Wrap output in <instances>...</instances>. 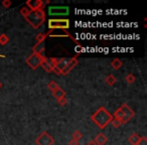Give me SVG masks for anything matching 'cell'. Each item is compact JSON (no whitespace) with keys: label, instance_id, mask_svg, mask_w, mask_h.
<instances>
[{"label":"cell","instance_id":"obj_1","mask_svg":"<svg viewBox=\"0 0 147 145\" xmlns=\"http://www.w3.org/2000/svg\"><path fill=\"white\" fill-rule=\"evenodd\" d=\"M91 119H92V121L99 127V128L104 129L105 127L108 126L111 121H112L113 115H111L106 108L100 107V108L91 116Z\"/></svg>","mask_w":147,"mask_h":145},{"label":"cell","instance_id":"obj_2","mask_svg":"<svg viewBox=\"0 0 147 145\" xmlns=\"http://www.w3.org/2000/svg\"><path fill=\"white\" fill-rule=\"evenodd\" d=\"M24 19L28 22V24H30L31 27L37 29L45 21V13L43 10H31L24 17Z\"/></svg>","mask_w":147,"mask_h":145},{"label":"cell","instance_id":"obj_3","mask_svg":"<svg viewBox=\"0 0 147 145\" xmlns=\"http://www.w3.org/2000/svg\"><path fill=\"white\" fill-rule=\"evenodd\" d=\"M45 35L47 36H51V37H69L74 42H76V45H80L78 40H77L71 33L69 32L67 30L65 29H49L47 32H45Z\"/></svg>","mask_w":147,"mask_h":145},{"label":"cell","instance_id":"obj_4","mask_svg":"<svg viewBox=\"0 0 147 145\" xmlns=\"http://www.w3.org/2000/svg\"><path fill=\"white\" fill-rule=\"evenodd\" d=\"M49 29H67L69 28V20L67 18L63 19H49Z\"/></svg>","mask_w":147,"mask_h":145},{"label":"cell","instance_id":"obj_5","mask_svg":"<svg viewBox=\"0 0 147 145\" xmlns=\"http://www.w3.org/2000/svg\"><path fill=\"white\" fill-rule=\"evenodd\" d=\"M45 57L43 55H37V53H31L28 57L26 59L25 63L26 65H28L32 69H36L38 67H40V65L42 63V61L45 59Z\"/></svg>","mask_w":147,"mask_h":145},{"label":"cell","instance_id":"obj_6","mask_svg":"<svg viewBox=\"0 0 147 145\" xmlns=\"http://www.w3.org/2000/svg\"><path fill=\"white\" fill-rule=\"evenodd\" d=\"M35 143H36V145H53L55 139L47 131H45L35 139Z\"/></svg>","mask_w":147,"mask_h":145},{"label":"cell","instance_id":"obj_7","mask_svg":"<svg viewBox=\"0 0 147 145\" xmlns=\"http://www.w3.org/2000/svg\"><path fill=\"white\" fill-rule=\"evenodd\" d=\"M59 59H55V57H45V59L42 61V63L40 65V67L45 69L47 73H53V69L57 65Z\"/></svg>","mask_w":147,"mask_h":145},{"label":"cell","instance_id":"obj_8","mask_svg":"<svg viewBox=\"0 0 147 145\" xmlns=\"http://www.w3.org/2000/svg\"><path fill=\"white\" fill-rule=\"evenodd\" d=\"M121 108H122L123 112H124V117H123L122 121H121V124H127L135 116V112L127 104H122Z\"/></svg>","mask_w":147,"mask_h":145},{"label":"cell","instance_id":"obj_9","mask_svg":"<svg viewBox=\"0 0 147 145\" xmlns=\"http://www.w3.org/2000/svg\"><path fill=\"white\" fill-rule=\"evenodd\" d=\"M69 11L67 6H53L49 8V15H67Z\"/></svg>","mask_w":147,"mask_h":145},{"label":"cell","instance_id":"obj_10","mask_svg":"<svg viewBox=\"0 0 147 145\" xmlns=\"http://www.w3.org/2000/svg\"><path fill=\"white\" fill-rule=\"evenodd\" d=\"M26 6L30 10H43L45 2L42 0H28L26 2Z\"/></svg>","mask_w":147,"mask_h":145},{"label":"cell","instance_id":"obj_11","mask_svg":"<svg viewBox=\"0 0 147 145\" xmlns=\"http://www.w3.org/2000/svg\"><path fill=\"white\" fill-rule=\"evenodd\" d=\"M78 63H79V61H78V59H77V57H71V59H69V61L67 63V65H65V69L61 71V75H63V76H67V75L69 74V71H71V69H74V67H76Z\"/></svg>","mask_w":147,"mask_h":145},{"label":"cell","instance_id":"obj_12","mask_svg":"<svg viewBox=\"0 0 147 145\" xmlns=\"http://www.w3.org/2000/svg\"><path fill=\"white\" fill-rule=\"evenodd\" d=\"M107 141H108V138H107V136L104 133H99L94 139V142L97 145H105L107 143Z\"/></svg>","mask_w":147,"mask_h":145},{"label":"cell","instance_id":"obj_13","mask_svg":"<svg viewBox=\"0 0 147 145\" xmlns=\"http://www.w3.org/2000/svg\"><path fill=\"white\" fill-rule=\"evenodd\" d=\"M45 41L37 42L36 45H33L32 47V53H37V55H42L45 51Z\"/></svg>","mask_w":147,"mask_h":145},{"label":"cell","instance_id":"obj_14","mask_svg":"<svg viewBox=\"0 0 147 145\" xmlns=\"http://www.w3.org/2000/svg\"><path fill=\"white\" fill-rule=\"evenodd\" d=\"M140 140V136H139L137 133H133L132 135L128 137V141L129 143H131V145H137V143Z\"/></svg>","mask_w":147,"mask_h":145},{"label":"cell","instance_id":"obj_15","mask_svg":"<svg viewBox=\"0 0 147 145\" xmlns=\"http://www.w3.org/2000/svg\"><path fill=\"white\" fill-rule=\"evenodd\" d=\"M53 96L57 100V99H61V98H63V97H65V92L61 88V87H59L55 92H53Z\"/></svg>","mask_w":147,"mask_h":145},{"label":"cell","instance_id":"obj_16","mask_svg":"<svg viewBox=\"0 0 147 145\" xmlns=\"http://www.w3.org/2000/svg\"><path fill=\"white\" fill-rule=\"evenodd\" d=\"M123 117H124V112H123L122 108L120 107V108H118L116 111H115L114 115H113V118L117 119V120H119L121 122V121H122V119H123Z\"/></svg>","mask_w":147,"mask_h":145},{"label":"cell","instance_id":"obj_17","mask_svg":"<svg viewBox=\"0 0 147 145\" xmlns=\"http://www.w3.org/2000/svg\"><path fill=\"white\" fill-rule=\"evenodd\" d=\"M105 82H106V84L109 85V86H114L117 82V79H116V77L113 76V75H109L106 78V80H105Z\"/></svg>","mask_w":147,"mask_h":145},{"label":"cell","instance_id":"obj_18","mask_svg":"<svg viewBox=\"0 0 147 145\" xmlns=\"http://www.w3.org/2000/svg\"><path fill=\"white\" fill-rule=\"evenodd\" d=\"M111 65H112L113 69H119L123 65V63L119 59H113V61H112V63H111Z\"/></svg>","mask_w":147,"mask_h":145},{"label":"cell","instance_id":"obj_19","mask_svg":"<svg viewBox=\"0 0 147 145\" xmlns=\"http://www.w3.org/2000/svg\"><path fill=\"white\" fill-rule=\"evenodd\" d=\"M59 88V85L57 84V83L55 82V81H51V82L47 84V89H49V91H51V93L55 92L57 89Z\"/></svg>","mask_w":147,"mask_h":145},{"label":"cell","instance_id":"obj_20","mask_svg":"<svg viewBox=\"0 0 147 145\" xmlns=\"http://www.w3.org/2000/svg\"><path fill=\"white\" fill-rule=\"evenodd\" d=\"M9 41V38L8 36H7L6 34H4V33H2V34L0 35V45H7Z\"/></svg>","mask_w":147,"mask_h":145},{"label":"cell","instance_id":"obj_21","mask_svg":"<svg viewBox=\"0 0 147 145\" xmlns=\"http://www.w3.org/2000/svg\"><path fill=\"white\" fill-rule=\"evenodd\" d=\"M135 80H136V79H135V76L133 74H129V75H127L126 76V78H125V81H126L127 83H128V84H133V83L135 82Z\"/></svg>","mask_w":147,"mask_h":145},{"label":"cell","instance_id":"obj_22","mask_svg":"<svg viewBox=\"0 0 147 145\" xmlns=\"http://www.w3.org/2000/svg\"><path fill=\"white\" fill-rule=\"evenodd\" d=\"M82 137H83V134L79 130L75 131V132L73 133V139H74V140L79 141L80 139H82Z\"/></svg>","mask_w":147,"mask_h":145},{"label":"cell","instance_id":"obj_23","mask_svg":"<svg viewBox=\"0 0 147 145\" xmlns=\"http://www.w3.org/2000/svg\"><path fill=\"white\" fill-rule=\"evenodd\" d=\"M45 38H47V35H45V33H38V34L35 36V40H37V42L45 41Z\"/></svg>","mask_w":147,"mask_h":145},{"label":"cell","instance_id":"obj_24","mask_svg":"<svg viewBox=\"0 0 147 145\" xmlns=\"http://www.w3.org/2000/svg\"><path fill=\"white\" fill-rule=\"evenodd\" d=\"M30 11H31V10L28 8V7H27V6H24V7H22V8L20 9V14L22 15L23 17H25L27 14H28L29 12H30Z\"/></svg>","mask_w":147,"mask_h":145},{"label":"cell","instance_id":"obj_25","mask_svg":"<svg viewBox=\"0 0 147 145\" xmlns=\"http://www.w3.org/2000/svg\"><path fill=\"white\" fill-rule=\"evenodd\" d=\"M111 125H112L114 128H119V127L121 126V122L119 120H117V119H115V118H113L112 119V121H111Z\"/></svg>","mask_w":147,"mask_h":145},{"label":"cell","instance_id":"obj_26","mask_svg":"<svg viewBox=\"0 0 147 145\" xmlns=\"http://www.w3.org/2000/svg\"><path fill=\"white\" fill-rule=\"evenodd\" d=\"M57 103H59V105H61V106H65V105H67V97H63V98H61V99H57Z\"/></svg>","mask_w":147,"mask_h":145},{"label":"cell","instance_id":"obj_27","mask_svg":"<svg viewBox=\"0 0 147 145\" xmlns=\"http://www.w3.org/2000/svg\"><path fill=\"white\" fill-rule=\"evenodd\" d=\"M11 1L10 0H3L2 1V6L4 7V8H9V7L11 6Z\"/></svg>","mask_w":147,"mask_h":145},{"label":"cell","instance_id":"obj_28","mask_svg":"<svg viewBox=\"0 0 147 145\" xmlns=\"http://www.w3.org/2000/svg\"><path fill=\"white\" fill-rule=\"evenodd\" d=\"M137 145H147V139L146 137H140V140L137 143Z\"/></svg>","mask_w":147,"mask_h":145},{"label":"cell","instance_id":"obj_29","mask_svg":"<svg viewBox=\"0 0 147 145\" xmlns=\"http://www.w3.org/2000/svg\"><path fill=\"white\" fill-rule=\"evenodd\" d=\"M83 49H84V47H83V45H76V47H75V51H76L78 53H82V51H83Z\"/></svg>","mask_w":147,"mask_h":145},{"label":"cell","instance_id":"obj_30","mask_svg":"<svg viewBox=\"0 0 147 145\" xmlns=\"http://www.w3.org/2000/svg\"><path fill=\"white\" fill-rule=\"evenodd\" d=\"M69 145H79V141H76V140H74V139H71V140L69 142Z\"/></svg>","mask_w":147,"mask_h":145},{"label":"cell","instance_id":"obj_31","mask_svg":"<svg viewBox=\"0 0 147 145\" xmlns=\"http://www.w3.org/2000/svg\"><path fill=\"white\" fill-rule=\"evenodd\" d=\"M87 145H97V144H96V143L94 142V141H91V142H89V143H88V144H87Z\"/></svg>","mask_w":147,"mask_h":145},{"label":"cell","instance_id":"obj_32","mask_svg":"<svg viewBox=\"0 0 147 145\" xmlns=\"http://www.w3.org/2000/svg\"><path fill=\"white\" fill-rule=\"evenodd\" d=\"M0 57H5L4 55H0Z\"/></svg>","mask_w":147,"mask_h":145},{"label":"cell","instance_id":"obj_33","mask_svg":"<svg viewBox=\"0 0 147 145\" xmlns=\"http://www.w3.org/2000/svg\"><path fill=\"white\" fill-rule=\"evenodd\" d=\"M1 88H2V83L0 82V89H1Z\"/></svg>","mask_w":147,"mask_h":145}]
</instances>
